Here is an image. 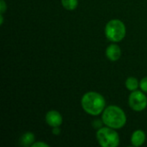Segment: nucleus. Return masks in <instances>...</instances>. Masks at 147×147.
<instances>
[{
	"label": "nucleus",
	"instance_id": "obj_2",
	"mask_svg": "<svg viewBox=\"0 0 147 147\" xmlns=\"http://www.w3.org/2000/svg\"><path fill=\"white\" fill-rule=\"evenodd\" d=\"M102 122L114 129H120L123 127L127 122V116L124 111L118 106L112 105L104 109L102 116Z\"/></svg>",
	"mask_w": 147,
	"mask_h": 147
},
{
	"label": "nucleus",
	"instance_id": "obj_10",
	"mask_svg": "<svg viewBox=\"0 0 147 147\" xmlns=\"http://www.w3.org/2000/svg\"><path fill=\"white\" fill-rule=\"evenodd\" d=\"M139 86H140V84H139L137 78H135L134 77H130L126 80V87L130 91L136 90Z\"/></svg>",
	"mask_w": 147,
	"mask_h": 147
},
{
	"label": "nucleus",
	"instance_id": "obj_9",
	"mask_svg": "<svg viewBox=\"0 0 147 147\" xmlns=\"http://www.w3.org/2000/svg\"><path fill=\"white\" fill-rule=\"evenodd\" d=\"M35 138L32 133H25L20 139V144L22 146H29L34 144Z\"/></svg>",
	"mask_w": 147,
	"mask_h": 147
},
{
	"label": "nucleus",
	"instance_id": "obj_6",
	"mask_svg": "<svg viewBox=\"0 0 147 147\" xmlns=\"http://www.w3.org/2000/svg\"><path fill=\"white\" fill-rule=\"evenodd\" d=\"M46 122L52 127H59L63 122L62 115L56 110H51L46 115Z\"/></svg>",
	"mask_w": 147,
	"mask_h": 147
},
{
	"label": "nucleus",
	"instance_id": "obj_13",
	"mask_svg": "<svg viewBox=\"0 0 147 147\" xmlns=\"http://www.w3.org/2000/svg\"><path fill=\"white\" fill-rule=\"evenodd\" d=\"M6 9H7V6H6L5 2L3 0H1V2H0V13L3 14L5 12Z\"/></svg>",
	"mask_w": 147,
	"mask_h": 147
},
{
	"label": "nucleus",
	"instance_id": "obj_4",
	"mask_svg": "<svg viewBox=\"0 0 147 147\" xmlns=\"http://www.w3.org/2000/svg\"><path fill=\"white\" fill-rule=\"evenodd\" d=\"M98 143L102 147H116L120 144L118 134L111 127H101L96 133Z\"/></svg>",
	"mask_w": 147,
	"mask_h": 147
},
{
	"label": "nucleus",
	"instance_id": "obj_14",
	"mask_svg": "<svg viewBox=\"0 0 147 147\" xmlns=\"http://www.w3.org/2000/svg\"><path fill=\"white\" fill-rule=\"evenodd\" d=\"M33 147H38V146H43V147H48L49 146L46 143H43V142H36V143H34L32 145Z\"/></svg>",
	"mask_w": 147,
	"mask_h": 147
},
{
	"label": "nucleus",
	"instance_id": "obj_11",
	"mask_svg": "<svg viewBox=\"0 0 147 147\" xmlns=\"http://www.w3.org/2000/svg\"><path fill=\"white\" fill-rule=\"evenodd\" d=\"M61 3H62V5L64 6V8L68 10L75 9L78 4V0H61Z\"/></svg>",
	"mask_w": 147,
	"mask_h": 147
},
{
	"label": "nucleus",
	"instance_id": "obj_16",
	"mask_svg": "<svg viewBox=\"0 0 147 147\" xmlns=\"http://www.w3.org/2000/svg\"><path fill=\"white\" fill-rule=\"evenodd\" d=\"M0 19H1V21H0V25H3V14H1V16H0Z\"/></svg>",
	"mask_w": 147,
	"mask_h": 147
},
{
	"label": "nucleus",
	"instance_id": "obj_8",
	"mask_svg": "<svg viewBox=\"0 0 147 147\" xmlns=\"http://www.w3.org/2000/svg\"><path fill=\"white\" fill-rule=\"evenodd\" d=\"M146 141V134L142 130H136L133 133L131 142L134 146H141Z\"/></svg>",
	"mask_w": 147,
	"mask_h": 147
},
{
	"label": "nucleus",
	"instance_id": "obj_1",
	"mask_svg": "<svg viewBox=\"0 0 147 147\" xmlns=\"http://www.w3.org/2000/svg\"><path fill=\"white\" fill-rule=\"evenodd\" d=\"M81 104L82 108L87 114L96 116L102 113L106 105V102L101 94L90 91L83 96Z\"/></svg>",
	"mask_w": 147,
	"mask_h": 147
},
{
	"label": "nucleus",
	"instance_id": "obj_5",
	"mask_svg": "<svg viewBox=\"0 0 147 147\" xmlns=\"http://www.w3.org/2000/svg\"><path fill=\"white\" fill-rule=\"evenodd\" d=\"M128 103L132 109L135 111H142L147 107L146 96L141 91L134 90L129 96Z\"/></svg>",
	"mask_w": 147,
	"mask_h": 147
},
{
	"label": "nucleus",
	"instance_id": "obj_12",
	"mask_svg": "<svg viewBox=\"0 0 147 147\" xmlns=\"http://www.w3.org/2000/svg\"><path fill=\"white\" fill-rule=\"evenodd\" d=\"M140 87L141 88L142 91L147 93V77L142 78V80L140 83Z\"/></svg>",
	"mask_w": 147,
	"mask_h": 147
},
{
	"label": "nucleus",
	"instance_id": "obj_7",
	"mask_svg": "<svg viewBox=\"0 0 147 147\" xmlns=\"http://www.w3.org/2000/svg\"><path fill=\"white\" fill-rule=\"evenodd\" d=\"M106 56L111 61L118 60L121 56V51L118 45L111 44L106 49Z\"/></svg>",
	"mask_w": 147,
	"mask_h": 147
},
{
	"label": "nucleus",
	"instance_id": "obj_3",
	"mask_svg": "<svg viewBox=\"0 0 147 147\" xmlns=\"http://www.w3.org/2000/svg\"><path fill=\"white\" fill-rule=\"evenodd\" d=\"M105 34L109 40L119 42L122 40L126 35V26L121 20H111L105 27Z\"/></svg>",
	"mask_w": 147,
	"mask_h": 147
},
{
	"label": "nucleus",
	"instance_id": "obj_15",
	"mask_svg": "<svg viewBox=\"0 0 147 147\" xmlns=\"http://www.w3.org/2000/svg\"><path fill=\"white\" fill-rule=\"evenodd\" d=\"M53 134H56V135H58L59 133H60V130H59V127H53Z\"/></svg>",
	"mask_w": 147,
	"mask_h": 147
}]
</instances>
